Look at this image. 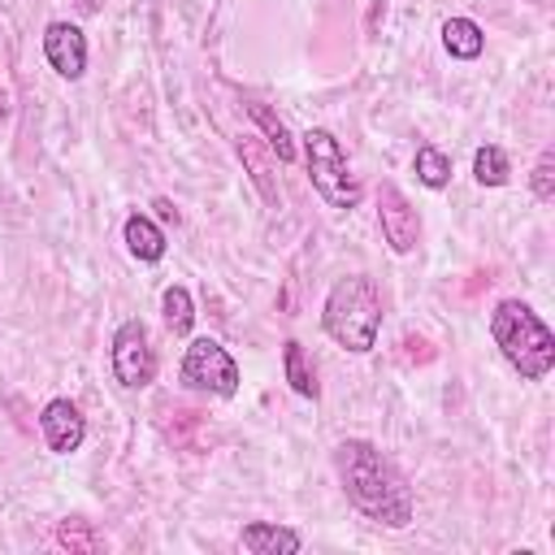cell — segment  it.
<instances>
[{
  "label": "cell",
  "instance_id": "cell-3",
  "mask_svg": "<svg viewBox=\"0 0 555 555\" xmlns=\"http://www.w3.org/2000/svg\"><path fill=\"white\" fill-rule=\"evenodd\" d=\"M490 334H494V347L503 351V360L525 382H542L555 369V334L546 330V321L529 304H520V299L494 304Z\"/></svg>",
  "mask_w": 555,
  "mask_h": 555
},
{
  "label": "cell",
  "instance_id": "cell-12",
  "mask_svg": "<svg viewBox=\"0 0 555 555\" xmlns=\"http://www.w3.org/2000/svg\"><path fill=\"white\" fill-rule=\"evenodd\" d=\"M442 43H447V52L455 61H477L481 48H486V35H481V26L473 17H447L442 22Z\"/></svg>",
  "mask_w": 555,
  "mask_h": 555
},
{
  "label": "cell",
  "instance_id": "cell-16",
  "mask_svg": "<svg viewBox=\"0 0 555 555\" xmlns=\"http://www.w3.org/2000/svg\"><path fill=\"white\" fill-rule=\"evenodd\" d=\"M247 113H251V121L264 130V139H269V147L278 152V160H295V139H291V130L282 126V117H273L260 100H251V104H247Z\"/></svg>",
  "mask_w": 555,
  "mask_h": 555
},
{
  "label": "cell",
  "instance_id": "cell-6",
  "mask_svg": "<svg viewBox=\"0 0 555 555\" xmlns=\"http://www.w3.org/2000/svg\"><path fill=\"white\" fill-rule=\"evenodd\" d=\"M108 364H113V377H117L126 390L152 386V377H156V351H152V338H147V325H143V321L130 317V321L117 325Z\"/></svg>",
  "mask_w": 555,
  "mask_h": 555
},
{
  "label": "cell",
  "instance_id": "cell-8",
  "mask_svg": "<svg viewBox=\"0 0 555 555\" xmlns=\"http://www.w3.org/2000/svg\"><path fill=\"white\" fill-rule=\"evenodd\" d=\"M43 56L61 78H82L87 74V39L74 22H48L43 26Z\"/></svg>",
  "mask_w": 555,
  "mask_h": 555
},
{
  "label": "cell",
  "instance_id": "cell-5",
  "mask_svg": "<svg viewBox=\"0 0 555 555\" xmlns=\"http://www.w3.org/2000/svg\"><path fill=\"white\" fill-rule=\"evenodd\" d=\"M178 377H182V386L204 390V395H217V399H230L238 390V364H234V356L217 338H195L182 351Z\"/></svg>",
  "mask_w": 555,
  "mask_h": 555
},
{
  "label": "cell",
  "instance_id": "cell-11",
  "mask_svg": "<svg viewBox=\"0 0 555 555\" xmlns=\"http://www.w3.org/2000/svg\"><path fill=\"white\" fill-rule=\"evenodd\" d=\"M121 234H126V247H130V256H134V260H147V264H156V260L165 256V234H160V225H156L152 217H143V212H130Z\"/></svg>",
  "mask_w": 555,
  "mask_h": 555
},
{
  "label": "cell",
  "instance_id": "cell-19",
  "mask_svg": "<svg viewBox=\"0 0 555 555\" xmlns=\"http://www.w3.org/2000/svg\"><path fill=\"white\" fill-rule=\"evenodd\" d=\"M238 152H243V160L251 165V178H256V186H260V195H264L269 204H278V186L269 182V165H264V160L256 156V147H251V139H243V143H238Z\"/></svg>",
  "mask_w": 555,
  "mask_h": 555
},
{
  "label": "cell",
  "instance_id": "cell-9",
  "mask_svg": "<svg viewBox=\"0 0 555 555\" xmlns=\"http://www.w3.org/2000/svg\"><path fill=\"white\" fill-rule=\"evenodd\" d=\"M39 429H43L48 451H56V455H74L87 438V421H82L78 403H69V399H48L39 412Z\"/></svg>",
  "mask_w": 555,
  "mask_h": 555
},
{
  "label": "cell",
  "instance_id": "cell-14",
  "mask_svg": "<svg viewBox=\"0 0 555 555\" xmlns=\"http://www.w3.org/2000/svg\"><path fill=\"white\" fill-rule=\"evenodd\" d=\"M160 312H165V330H169L173 338H186V334H191L195 304H191V291H186V286H165V295H160Z\"/></svg>",
  "mask_w": 555,
  "mask_h": 555
},
{
  "label": "cell",
  "instance_id": "cell-13",
  "mask_svg": "<svg viewBox=\"0 0 555 555\" xmlns=\"http://www.w3.org/2000/svg\"><path fill=\"white\" fill-rule=\"evenodd\" d=\"M282 369H286V382H291L295 395H304V399H317V395H321L317 373H312V364H308V356H304V343L286 338V347H282Z\"/></svg>",
  "mask_w": 555,
  "mask_h": 555
},
{
  "label": "cell",
  "instance_id": "cell-7",
  "mask_svg": "<svg viewBox=\"0 0 555 555\" xmlns=\"http://www.w3.org/2000/svg\"><path fill=\"white\" fill-rule=\"evenodd\" d=\"M377 221H382V238L390 243V251L408 256L421 243V217H416V208L408 204V195L395 182L377 186Z\"/></svg>",
  "mask_w": 555,
  "mask_h": 555
},
{
  "label": "cell",
  "instance_id": "cell-2",
  "mask_svg": "<svg viewBox=\"0 0 555 555\" xmlns=\"http://www.w3.org/2000/svg\"><path fill=\"white\" fill-rule=\"evenodd\" d=\"M321 325L343 351H373L382 334V291L369 273H347L330 286L321 304Z\"/></svg>",
  "mask_w": 555,
  "mask_h": 555
},
{
  "label": "cell",
  "instance_id": "cell-1",
  "mask_svg": "<svg viewBox=\"0 0 555 555\" xmlns=\"http://www.w3.org/2000/svg\"><path fill=\"white\" fill-rule=\"evenodd\" d=\"M334 468L343 481V494L351 499L356 512H364L377 525L403 529L412 525V490L399 477V468L364 438H347L334 451Z\"/></svg>",
  "mask_w": 555,
  "mask_h": 555
},
{
  "label": "cell",
  "instance_id": "cell-21",
  "mask_svg": "<svg viewBox=\"0 0 555 555\" xmlns=\"http://www.w3.org/2000/svg\"><path fill=\"white\" fill-rule=\"evenodd\" d=\"M9 113V100H4V87H0V117Z\"/></svg>",
  "mask_w": 555,
  "mask_h": 555
},
{
  "label": "cell",
  "instance_id": "cell-18",
  "mask_svg": "<svg viewBox=\"0 0 555 555\" xmlns=\"http://www.w3.org/2000/svg\"><path fill=\"white\" fill-rule=\"evenodd\" d=\"M56 538H61V546H69V551H100V546H104V538H100L87 520H61V525H56Z\"/></svg>",
  "mask_w": 555,
  "mask_h": 555
},
{
  "label": "cell",
  "instance_id": "cell-20",
  "mask_svg": "<svg viewBox=\"0 0 555 555\" xmlns=\"http://www.w3.org/2000/svg\"><path fill=\"white\" fill-rule=\"evenodd\" d=\"M529 182H533V195H538V199H551V195H555V152H551V147L538 156Z\"/></svg>",
  "mask_w": 555,
  "mask_h": 555
},
{
  "label": "cell",
  "instance_id": "cell-10",
  "mask_svg": "<svg viewBox=\"0 0 555 555\" xmlns=\"http://www.w3.org/2000/svg\"><path fill=\"white\" fill-rule=\"evenodd\" d=\"M299 546H304V538L273 520H251L243 529V551H251V555H295Z\"/></svg>",
  "mask_w": 555,
  "mask_h": 555
},
{
  "label": "cell",
  "instance_id": "cell-15",
  "mask_svg": "<svg viewBox=\"0 0 555 555\" xmlns=\"http://www.w3.org/2000/svg\"><path fill=\"white\" fill-rule=\"evenodd\" d=\"M412 169H416L421 186H429V191H442V186L451 182V156H447V152H438L434 143H421V147H416Z\"/></svg>",
  "mask_w": 555,
  "mask_h": 555
},
{
  "label": "cell",
  "instance_id": "cell-4",
  "mask_svg": "<svg viewBox=\"0 0 555 555\" xmlns=\"http://www.w3.org/2000/svg\"><path fill=\"white\" fill-rule=\"evenodd\" d=\"M304 160H308L312 191H317L330 208L351 212V208L360 204V195H364V191H360L356 173L347 169V156H343V147H338V139H334L330 130L312 126V130L304 134Z\"/></svg>",
  "mask_w": 555,
  "mask_h": 555
},
{
  "label": "cell",
  "instance_id": "cell-17",
  "mask_svg": "<svg viewBox=\"0 0 555 555\" xmlns=\"http://www.w3.org/2000/svg\"><path fill=\"white\" fill-rule=\"evenodd\" d=\"M473 178L481 186H503L507 182V156H503V147H494V143L477 147L473 152Z\"/></svg>",
  "mask_w": 555,
  "mask_h": 555
}]
</instances>
